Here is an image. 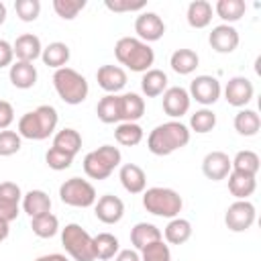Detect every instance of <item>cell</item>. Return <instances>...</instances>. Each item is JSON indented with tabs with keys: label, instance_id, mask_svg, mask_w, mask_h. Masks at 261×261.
<instances>
[{
	"label": "cell",
	"instance_id": "cell-42",
	"mask_svg": "<svg viewBox=\"0 0 261 261\" xmlns=\"http://www.w3.org/2000/svg\"><path fill=\"white\" fill-rule=\"evenodd\" d=\"M14 10L22 22H33L41 14V2L39 0H14Z\"/></svg>",
	"mask_w": 261,
	"mask_h": 261
},
{
	"label": "cell",
	"instance_id": "cell-33",
	"mask_svg": "<svg viewBox=\"0 0 261 261\" xmlns=\"http://www.w3.org/2000/svg\"><path fill=\"white\" fill-rule=\"evenodd\" d=\"M212 10L218 14V18L224 20V24H230L245 16L247 4H245V0H218Z\"/></svg>",
	"mask_w": 261,
	"mask_h": 261
},
{
	"label": "cell",
	"instance_id": "cell-30",
	"mask_svg": "<svg viewBox=\"0 0 261 261\" xmlns=\"http://www.w3.org/2000/svg\"><path fill=\"white\" fill-rule=\"evenodd\" d=\"M234 130L243 137H255L261 128V116L257 114V110H251V108H243L234 114Z\"/></svg>",
	"mask_w": 261,
	"mask_h": 261
},
{
	"label": "cell",
	"instance_id": "cell-20",
	"mask_svg": "<svg viewBox=\"0 0 261 261\" xmlns=\"http://www.w3.org/2000/svg\"><path fill=\"white\" fill-rule=\"evenodd\" d=\"M118 179H120L122 188L128 194H143L147 190V175H145L143 167H139L137 163H124V165H120Z\"/></svg>",
	"mask_w": 261,
	"mask_h": 261
},
{
	"label": "cell",
	"instance_id": "cell-10",
	"mask_svg": "<svg viewBox=\"0 0 261 261\" xmlns=\"http://www.w3.org/2000/svg\"><path fill=\"white\" fill-rule=\"evenodd\" d=\"M188 94H190V100H196L198 104L206 108V106H212L220 98L222 86L214 75H196L190 84Z\"/></svg>",
	"mask_w": 261,
	"mask_h": 261
},
{
	"label": "cell",
	"instance_id": "cell-34",
	"mask_svg": "<svg viewBox=\"0 0 261 261\" xmlns=\"http://www.w3.org/2000/svg\"><path fill=\"white\" fill-rule=\"evenodd\" d=\"M118 251H120V243L112 232H100V234L94 237V255H96V259H102V261L114 259Z\"/></svg>",
	"mask_w": 261,
	"mask_h": 261
},
{
	"label": "cell",
	"instance_id": "cell-22",
	"mask_svg": "<svg viewBox=\"0 0 261 261\" xmlns=\"http://www.w3.org/2000/svg\"><path fill=\"white\" fill-rule=\"evenodd\" d=\"M118 106H120V122H137L145 114V100L135 92L120 94Z\"/></svg>",
	"mask_w": 261,
	"mask_h": 261
},
{
	"label": "cell",
	"instance_id": "cell-51",
	"mask_svg": "<svg viewBox=\"0 0 261 261\" xmlns=\"http://www.w3.org/2000/svg\"><path fill=\"white\" fill-rule=\"evenodd\" d=\"M4 20H6V6L4 2H0V24H4Z\"/></svg>",
	"mask_w": 261,
	"mask_h": 261
},
{
	"label": "cell",
	"instance_id": "cell-31",
	"mask_svg": "<svg viewBox=\"0 0 261 261\" xmlns=\"http://www.w3.org/2000/svg\"><path fill=\"white\" fill-rule=\"evenodd\" d=\"M53 147L63 151V153H67V155H71V157H75L80 153V149H82V135L75 128L65 126V128H61V130H57L53 135Z\"/></svg>",
	"mask_w": 261,
	"mask_h": 261
},
{
	"label": "cell",
	"instance_id": "cell-9",
	"mask_svg": "<svg viewBox=\"0 0 261 261\" xmlns=\"http://www.w3.org/2000/svg\"><path fill=\"white\" fill-rule=\"evenodd\" d=\"M255 216H257L255 206L249 200H237V202H232L226 208V212H224V224L232 232H245V230H249L253 226Z\"/></svg>",
	"mask_w": 261,
	"mask_h": 261
},
{
	"label": "cell",
	"instance_id": "cell-24",
	"mask_svg": "<svg viewBox=\"0 0 261 261\" xmlns=\"http://www.w3.org/2000/svg\"><path fill=\"white\" fill-rule=\"evenodd\" d=\"M212 14H214L212 4L206 0H194L188 4L186 10V18L192 29H206L212 22Z\"/></svg>",
	"mask_w": 261,
	"mask_h": 261
},
{
	"label": "cell",
	"instance_id": "cell-3",
	"mask_svg": "<svg viewBox=\"0 0 261 261\" xmlns=\"http://www.w3.org/2000/svg\"><path fill=\"white\" fill-rule=\"evenodd\" d=\"M114 57L126 69L145 73L155 61V51L137 37H120L114 45Z\"/></svg>",
	"mask_w": 261,
	"mask_h": 261
},
{
	"label": "cell",
	"instance_id": "cell-7",
	"mask_svg": "<svg viewBox=\"0 0 261 261\" xmlns=\"http://www.w3.org/2000/svg\"><path fill=\"white\" fill-rule=\"evenodd\" d=\"M61 245L73 261H96L94 255V237L75 222H69L61 228Z\"/></svg>",
	"mask_w": 261,
	"mask_h": 261
},
{
	"label": "cell",
	"instance_id": "cell-16",
	"mask_svg": "<svg viewBox=\"0 0 261 261\" xmlns=\"http://www.w3.org/2000/svg\"><path fill=\"white\" fill-rule=\"evenodd\" d=\"M239 31L232 27V24H218L210 31L208 35V43L210 47L216 51V53H232L237 47H239Z\"/></svg>",
	"mask_w": 261,
	"mask_h": 261
},
{
	"label": "cell",
	"instance_id": "cell-38",
	"mask_svg": "<svg viewBox=\"0 0 261 261\" xmlns=\"http://www.w3.org/2000/svg\"><path fill=\"white\" fill-rule=\"evenodd\" d=\"M31 228L39 239H51L59 232V220H57L55 214L47 212V214L31 218Z\"/></svg>",
	"mask_w": 261,
	"mask_h": 261
},
{
	"label": "cell",
	"instance_id": "cell-12",
	"mask_svg": "<svg viewBox=\"0 0 261 261\" xmlns=\"http://www.w3.org/2000/svg\"><path fill=\"white\" fill-rule=\"evenodd\" d=\"M253 94H255L253 82L249 77H245V75H234L224 86V100L234 108L247 106L253 100Z\"/></svg>",
	"mask_w": 261,
	"mask_h": 261
},
{
	"label": "cell",
	"instance_id": "cell-45",
	"mask_svg": "<svg viewBox=\"0 0 261 261\" xmlns=\"http://www.w3.org/2000/svg\"><path fill=\"white\" fill-rule=\"evenodd\" d=\"M104 6L112 12H133V10H143L147 6L145 0H137V2H130V0H106Z\"/></svg>",
	"mask_w": 261,
	"mask_h": 261
},
{
	"label": "cell",
	"instance_id": "cell-17",
	"mask_svg": "<svg viewBox=\"0 0 261 261\" xmlns=\"http://www.w3.org/2000/svg\"><path fill=\"white\" fill-rule=\"evenodd\" d=\"M232 171L230 165V157L224 151H210L204 159H202V173L212 179V181H220L226 179V175Z\"/></svg>",
	"mask_w": 261,
	"mask_h": 261
},
{
	"label": "cell",
	"instance_id": "cell-48",
	"mask_svg": "<svg viewBox=\"0 0 261 261\" xmlns=\"http://www.w3.org/2000/svg\"><path fill=\"white\" fill-rule=\"evenodd\" d=\"M114 261H141V255L135 249H122L116 253Z\"/></svg>",
	"mask_w": 261,
	"mask_h": 261
},
{
	"label": "cell",
	"instance_id": "cell-19",
	"mask_svg": "<svg viewBox=\"0 0 261 261\" xmlns=\"http://www.w3.org/2000/svg\"><path fill=\"white\" fill-rule=\"evenodd\" d=\"M12 51H14L16 61H29V63H33L35 59L41 57L43 45H41V39L37 35L24 33V35L16 37V41L12 43Z\"/></svg>",
	"mask_w": 261,
	"mask_h": 261
},
{
	"label": "cell",
	"instance_id": "cell-13",
	"mask_svg": "<svg viewBox=\"0 0 261 261\" xmlns=\"http://www.w3.org/2000/svg\"><path fill=\"white\" fill-rule=\"evenodd\" d=\"M20 202H22L20 186L14 181H2L0 184V218L6 222L16 220L20 212Z\"/></svg>",
	"mask_w": 261,
	"mask_h": 261
},
{
	"label": "cell",
	"instance_id": "cell-44",
	"mask_svg": "<svg viewBox=\"0 0 261 261\" xmlns=\"http://www.w3.org/2000/svg\"><path fill=\"white\" fill-rule=\"evenodd\" d=\"M45 163H47L53 171H63V169H69V167H71L73 157L67 155V153H63V151H59V149H55V147H51V149L45 153Z\"/></svg>",
	"mask_w": 261,
	"mask_h": 261
},
{
	"label": "cell",
	"instance_id": "cell-41",
	"mask_svg": "<svg viewBox=\"0 0 261 261\" xmlns=\"http://www.w3.org/2000/svg\"><path fill=\"white\" fill-rule=\"evenodd\" d=\"M22 147V137L16 130H0V157H10Z\"/></svg>",
	"mask_w": 261,
	"mask_h": 261
},
{
	"label": "cell",
	"instance_id": "cell-14",
	"mask_svg": "<svg viewBox=\"0 0 261 261\" xmlns=\"http://www.w3.org/2000/svg\"><path fill=\"white\" fill-rule=\"evenodd\" d=\"M94 214L104 224H116L124 216V202L114 194H104L94 204Z\"/></svg>",
	"mask_w": 261,
	"mask_h": 261
},
{
	"label": "cell",
	"instance_id": "cell-6",
	"mask_svg": "<svg viewBox=\"0 0 261 261\" xmlns=\"http://www.w3.org/2000/svg\"><path fill=\"white\" fill-rule=\"evenodd\" d=\"M122 155L114 145H102L84 157V171L92 179H106L120 165Z\"/></svg>",
	"mask_w": 261,
	"mask_h": 261
},
{
	"label": "cell",
	"instance_id": "cell-39",
	"mask_svg": "<svg viewBox=\"0 0 261 261\" xmlns=\"http://www.w3.org/2000/svg\"><path fill=\"white\" fill-rule=\"evenodd\" d=\"M216 126V114L210 108H200L190 116V128L198 135H206Z\"/></svg>",
	"mask_w": 261,
	"mask_h": 261
},
{
	"label": "cell",
	"instance_id": "cell-23",
	"mask_svg": "<svg viewBox=\"0 0 261 261\" xmlns=\"http://www.w3.org/2000/svg\"><path fill=\"white\" fill-rule=\"evenodd\" d=\"M161 239H163L161 230L151 222H137L130 228V243H133L135 251H143L145 247H149Z\"/></svg>",
	"mask_w": 261,
	"mask_h": 261
},
{
	"label": "cell",
	"instance_id": "cell-32",
	"mask_svg": "<svg viewBox=\"0 0 261 261\" xmlns=\"http://www.w3.org/2000/svg\"><path fill=\"white\" fill-rule=\"evenodd\" d=\"M163 237H165V241L169 245H184L192 237V222L186 220V218L175 216V218H171L167 222V226L163 230Z\"/></svg>",
	"mask_w": 261,
	"mask_h": 261
},
{
	"label": "cell",
	"instance_id": "cell-28",
	"mask_svg": "<svg viewBox=\"0 0 261 261\" xmlns=\"http://www.w3.org/2000/svg\"><path fill=\"white\" fill-rule=\"evenodd\" d=\"M226 177H228V192H230L237 200H247L249 196H253V192H255V188H257L255 175L230 171Z\"/></svg>",
	"mask_w": 261,
	"mask_h": 261
},
{
	"label": "cell",
	"instance_id": "cell-29",
	"mask_svg": "<svg viewBox=\"0 0 261 261\" xmlns=\"http://www.w3.org/2000/svg\"><path fill=\"white\" fill-rule=\"evenodd\" d=\"M141 90H143V94L147 98L161 96L167 90V75H165V71L155 69V67H151L149 71H145L143 77H141Z\"/></svg>",
	"mask_w": 261,
	"mask_h": 261
},
{
	"label": "cell",
	"instance_id": "cell-35",
	"mask_svg": "<svg viewBox=\"0 0 261 261\" xmlns=\"http://www.w3.org/2000/svg\"><path fill=\"white\" fill-rule=\"evenodd\" d=\"M143 137H145V133H143L141 124H137V122H118L114 128V139L122 147H135L143 141Z\"/></svg>",
	"mask_w": 261,
	"mask_h": 261
},
{
	"label": "cell",
	"instance_id": "cell-25",
	"mask_svg": "<svg viewBox=\"0 0 261 261\" xmlns=\"http://www.w3.org/2000/svg\"><path fill=\"white\" fill-rule=\"evenodd\" d=\"M22 210L31 218L51 212V198H49V194L43 192V190H31V192L22 194Z\"/></svg>",
	"mask_w": 261,
	"mask_h": 261
},
{
	"label": "cell",
	"instance_id": "cell-37",
	"mask_svg": "<svg viewBox=\"0 0 261 261\" xmlns=\"http://www.w3.org/2000/svg\"><path fill=\"white\" fill-rule=\"evenodd\" d=\"M230 165H232V171H239V173H247V175H257L259 171V155L251 149H245V151H239L232 159H230Z\"/></svg>",
	"mask_w": 261,
	"mask_h": 261
},
{
	"label": "cell",
	"instance_id": "cell-2",
	"mask_svg": "<svg viewBox=\"0 0 261 261\" xmlns=\"http://www.w3.org/2000/svg\"><path fill=\"white\" fill-rule=\"evenodd\" d=\"M59 122V114L53 106L49 104H41L31 112H24L18 118V135L22 139H31V141H43L47 137H51L57 128Z\"/></svg>",
	"mask_w": 261,
	"mask_h": 261
},
{
	"label": "cell",
	"instance_id": "cell-21",
	"mask_svg": "<svg viewBox=\"0 0 261 261\" xmlns=\"http://www.w3.org/2000/svg\"><path fill=\"white\" fill-rule=\"evenodd\" d=\"M10 84L18 90H29L37 84V67L29 61H14L8 71Z\"/></svg>",
	"mask_w": 261,
	"mask_h": 261
},
{
	"label": "cell",
	"instance_id": "cell-43",
	"mask_svg": "<svg viewBox=\"0 0 261 261\" xmlns=\"http://www.w3.org/2000/svg\"><path fill=\"white\" fill-rule=\"evenodd\" d=\"M141 261H171V251H169V245L161 241L145 247L141 251Z\"/></svg>",
	"mask_w": 261,
	"mask_h": 261
},
{
	"label": "cell",
	"instance_id": "cell-4",
	"mask_svg": "<svg viewBox=\"0 0 261 261\" xmlns=\"http://www.w3.org/2000/svg\"><path fill=\"white\" fill-rule=\"evenodd\" d=\"M53 86H55V92L57 96L65 102V104H82L88 94H90V86H88V80L75 71L73 67H61V69H55L53 73Z\"/></svg>",
	"mask_w": 261,
	"mask_h": 261
},
{
	"label": "cell",
	"instance_id": "cell-47",
	"mask_svg": "<svg viewBox=\"0 0 261 261\" xmlns=\"http://www.w3.org/2000/svg\"><path fill=\"white\" fill-rule=\"evenodd\" d=\"M12 59H14V51H12V45L4 39H0V69L2 67H10L12 65Z\"/></svg>",
	"mask_w": 261,
	"mask_h": 261
},
{
	"label": "cell",
	"instance_id": "cell-18",
	"mask_svg": "<svg viewBox=\"0 0 261 261\" xmlns=\"http://www.w3.org/2000/svg\"><path fill=\"white\" fill-rule=\"evenodd\" d=\"M96 80L104 92L116 94L126 86V71L120 65H102L96 71Z\"/></svg>",
	"mask_w": 261,
	"mask_h": 261
},
{
	"label": "cell",
	"instance_id": "cell-46",
	"mask_svg": "<svg viewBox=\"0 0 261 261\" xmlns=\"http://www.w3.org/2000/svg\"><path fill=\"white\" fill-rule=\"evenodd\" d=\"M14 122V108L8 100H0V130H6Z\"/></svg>",
	"mask_w": 261,
	"mask_h": 261
},
{
	"label": "cell",
	"instance_id": "cell-40",
	"mask_svg": "<svg viewBox=\"0 0 261 261\" xmlns=\"http://www.w3.org/2000/svg\"><path fill=\"white\" fill-rule=\"evenodd\" d=\"M86 8V0H53V10L63 20H73Z\"/></svg>",
	"mask_w": 261,
	"mask_h": 261
},
{
	"label": "cell",
	"instance_id": "cell-50",
	"mask_svg": "<svg viewBox=\"0 0 261 261\" xmlns=\"http://www.w3.org/2000/svg\"><path fill=\"white\" fill-rule=\"evenodd\" d=\"M8 232H10V222H6V220H2V218H0V243H4V241H6Z\"/></svg>",
	"mask_w": 261,
	"mask_h": 261
},
{
	"label": "cell",
	"instance_id": "cell-27",
	"mask_svg": "<svg viewBox=\"0 0 261 261\" xmlns=\"http://www.w3.org/2000/svg\"><path fill=\"white\" fill-rule=\"evenodd\" d=\"M69 57H71V51H69V47H67L65 43H61V41L49 43L47 47H43V53H41L43 63H45L47 67H53V69L65 67L67 61H69Z\"/></svg>",
	"mask_w": 261,
	"mask_h": 261
},
{
	"label": "cell",
	"instance_id": "cell-11",
	"mask_svg": "<svg viewBox=\"0 0 261 261\" xmlns=\"http://www.w3.org/2000/svg\"><path fill=\"white\" fill-rule=\"evenodd\" d=\"M135 33H137V39L149 45L153 41H159L165 35V22L157 12L147 10L135 18Z\"/></svg>",
	"mask_w": 261,
	"mask_h": 261
},
{
	"label": "cell",
	"instance_id": "cell-26",
	"mask_svg": "<svg viewBox=\"0 0 261 261\" xmlns=\"http://www.w3.org/2000/svg\"><path fill=\"white\" fill-rule=\"evenodd\" d=\"M198 63H200V57H198V53L194 51V49H175L173 53H171V57H169V65H171V69L175 71V73H179V75H190V73H194L196 71V67H198Z\"/></svg>",
	"mask_w": 261,
	"mask_h": 261
},
{
	"label": "cell",
	"instance_id": "cell-1",
	"mask_svg": "<svg viewBox=\"0 0 261 261\" xmlns=\"http://www.w3.org/2000/svg\"><path fill=\"white\" fill-rule=\"evenodd\" d=\"M190 128L179 122V120H167L163 124H157L149 137H147V149L157 155V157H165L171 155L173 151L186 147L190 143Z\"/></svg>",
	"mask_w": 261,
	"mask_h": 261
},
{
	"label": "cell",
	"instance_id": "cell-15",
	"mask_svg": "<svg viewBox=\"0 0 261 261\" xmlns=\"http://www.w3.org/2000/svg\"><path fill=\"white\" fill-rule=\"evenodd\" d=\"M190 94L181 86H171L163 92V112L171 118H181L190 110Z\"/></svg>",
	"mask_w": 261,
	"mask_h": 261
},
{
	"label": "cell",
	"instance_id": "cell-8",
	"mask_svg": "<svg viewBox=\"0 0 261 261\" xmlns=\"http://www.w3.org/2000/svg\"><path fill=\"white\" fill-rule=\"evenodd\" d=\"M59 198L63 204L73 208H90L96 204V188L82 177H69L59 186Z\"/></svg>",
	"mask_w": 261,
	"mask_h": 261
},
{
	"label": "cell",
	"instance_id": "cell-36",
	"mask_svg": "<svg viewBox=\"0 0 261 261\" xmlns=\"http://www.w3.org/2000/svg\"><path fill=\"white\" fill-rule=\"evenodd\" d=\"M96 114L104 124H114L120 122V106H118V96L116 94H106L100 98L96 106Z\"/></svg>",
	"mask_w": 261,
	"mask_h": 261
},
{
	"label": "cell",
	"instance_id": "cell-5",
	"mask_svg": "<svg viewBox=\"0 0 261 261\" xmlns=\"http://www.w3.org/2000/svg\"><path fill=\"white\" fill-rule=\"evenodd\" d=\"M143 206L153 216H161V218L171 220V218L179 216V212L184 208V200L175 190L155 186V188H147L143 192Z\"/></svg>",
	"mask_w": 261,
	"mask_h": 261
},
{
	"label": "cell",
	"instance_id": "cell-49",
	"mask_svg": "<svg viewBox=\"0 0 261 261\" xmlns=\"http://www.w3.org/2000/svg\"><path fill=\"white\" fill-rule=\"evenodd\" d=\"M35 261H69L65 255H61V253H49V255H41V257H37Z\"/></svg>",
	"mask_w": 261,
	"mask_h": 261
}]
</instances>
